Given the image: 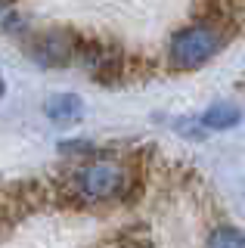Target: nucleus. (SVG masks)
<instances>
[{
    "label": "nucleus",
    "instance_id": "f257e3e1",
    "mask_svg": "<svg viewBox=\"0 0 245 248\" xmlns=\"http://www.w3.org/2000/svg\"><path fill=\"white\" fill-rule=\"evenodd\" d=\"M72 189L84 202H112L127 189V170L118 161H90L72 174Z\"/></svg>",
    "mask_w": 245,
    "mask_h": 248
},
{
    "label": "nucleus",
    "instance_id": "f03ea898",
    "mask_svg": "<svg viewBox=\"0 0 245 248\" xmlns=\"http://www.w3.org/2000/svg\"><path fill=\"white\" fill-rule=\"evenodd\" d=\"M220 44H224L220 28L202 22V25L183 28L180 34H174L168 56H171V65L174 68H180V72H193V68L205 65V62L220 50Z\"/></svg>",
    "mask_w": 245,
    "mask_h": 248
},
{
    "label": "nucleus",
    "instance_id": "7ed1b4c3",
    "mask_svg": "<svg viewBox=\"0 0 245 248\" xmlns=\"http://www.w3.org/2000/svg\"><path fill=\"white\" fill-rule=\"evenodd\" d=\"M28 53H31V59L41 62V65L59 68V65H68V62L81 53V41L72 31L53 28V31H41V34L28 44Z\"/></svg>",
    "mask_w": 245,
    "mask_h": 248
},
{
    "label": "nucleus",
    "instance_id": "20e7f679",
    "mask_svg": "<svg viewBox=\"0 0 245 248\" xmlns=\"http://www.w3.org/2000/svg\"><path fill=\"white\" fill-rule=\"evenodd\" d=\"M44 112H47V118L56 121V124H72V121L81 118L84 106H81V96H75V93H56V96L47 99Z\"/></svg>",
    "mask_w": 245,
    "mask_h": 248
},
{
    "label": "nucleus",
    "instance_id": "39448f33",
    "mask_svg": "<svg viewBox=\"0 0 245 248\" xmlns=\"http://www.w3.org/2000/svg\"><path fill=\"white\" fill-rule=\"evenodd\" d=\"M202 121H205V127H211V130H230L233 124H239V108L230 106V103H217L205 112Z\"/></svg>",
    "mask_w": 245,
    "mask_h": 248
},
{
    "label": "nucleus",
    "instance_id": "423d86ee",
    "mask_svg": "<svg viewBox=\"0 0 245 248\" xmlns=\"http://www.w3.org/2000/svg\"><path fill=\"white\" fill-rule=\"evenodd\" d=\"M208 248H245V236L233 227H220V230L211 232Z\"/></svg>",
    "mask_w": 245,
    "mask_h": 248
},
{
    "label": "nucleus",
    "instance_id": "0eeeda50",
    "mask_svg": "<svg viewBox=\"0 0 245 248\" xmlns=\"http://www.w3.org/2000/svg\"><path fill=\"white\" fill-rule=\"evenodd\" d=\"M0 96H3V78H0Z\"/></svg>",
    "mask_w": 245,
    "mask_h": 248
}]
</instances>
